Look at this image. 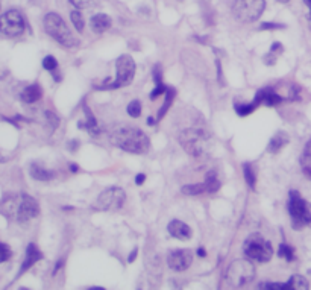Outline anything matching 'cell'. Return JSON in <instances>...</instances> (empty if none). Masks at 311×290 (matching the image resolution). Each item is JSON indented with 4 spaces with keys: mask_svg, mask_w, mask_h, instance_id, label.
<instances>
[{
    "mask_svg": "<svg viewBox=\"0 0 311 290\" xmlns=\"http://www.w3.org/2000/svg\"><path fill=\"white\" fill-rule=\"evenodd\" d=\"M110 140L114 146L131 154H146L150 148V141L147 135H144L143 131L131 126L116 128L111 132Z\"/></svg>",
    "mask_w": 311,
    "mask_h": 290,
    "instance_id": "1",
    "label": "cell"
},
{
    "mask_svg": "<svg viewBox=\"0 0 311 290\" xmlns=\"http://www.w3.org/2000/svg\"><path fill=\"white\" fill-rule=\"evenodd\" d=\"M38 213H40V205H38V202L32 196H29V195H19L14 220H17V222H28V220L37 217Z\"/></svg>",
    "mask_w": 311,
    "mask_h": 290,
    "instance_id": "11",
    "label": "cell"
},
{
    "mask_svg": "<svg viewBox=\"0 0 311 290\" xmlns=\"http://www.w3.org/2000/svg\"><path fill=\"white\" fill-rule=\"evenodd\" d=\"M205 187H206V192H210V193H216L220 189V183L217 180V175H216L214 170L208 172V175H206V178H205Z\"/></svg>",
    "mask_w": 311,
    "mask_h": 290,
    "instance_id": "20",
    "label": "cell"
},
{
    "mask_svg": "<svg viewBox=\"0 0 311 290\" xmlns=\"http://www.w3.org/2000/svg\"><path fill=\"white\" fill-rule=\"evenodd\" d=\"M279 2H282V4H287V2H288V0H279Z\"/></svg>",
    "mask_w": 311,
    "mask_h": 290,
    "instance_id": "43",
    "label": "cell"
},
{
    "mask_svg": "<svg viewBox=\"0 0 311 290\" xmlns=\"http://www.w3.org/2000/svg\"><path fill=\"white\" fill-rule=\"evenodd\" d=\"M203 192H206L205 183H200V184H188V186H184L182 187V193L187 195V196H196V195H200Z\"/></svg>",
    "mask_w": 311,
    "mask_h": 290,
    "instance_id": "21",
    "label": "cell"
},
{
    "mask_svg": "<svg viewBox=\"0 0 311 290\" xmlns=\"http://www.w3.org/2000/svg\"><path fill=\"white\" fill-rule=\"evenodd\" d=\"M11 255H13V252H11L10 246L0 242V263L8 261V260L11 258Z\"/></svg>",
    "mask_w": 311,
    "mask_h": 290,
    "instance_id": "30",
    "label": "cell"
},
{
    "mask_svg": "<svg viewBox=\"0 0 311 290\" xmlns=\"http://www.w3.org/2000/svg\"><path fill=\"white\" fill-rule=\"evenodd\" d=\"M255 278L253 264L249 260L240 258L229 264L226 270V281L231 287H244Z\"/></svg>",
    "mask_w": 311,
    "mask_h": 290,
    "instance_id": "3",
    "label": "cell"
},
{
    "mask_svg": "<svg viewBox=\"0 0 311 290\" xmlns=\"http://www.w3.org/2000/svg\"><path fill=\"white\" fill-rule=\"evenodd\" d=\"M43 96V90L40 85L34 84V85H28L23 91H22V100L26 102V103H34L37 100H40Z\"/></svg>",
    "mask_w": 311,
    "mask_h": 290,
    "instance_id": "16",
    "label": "cell"
},
{
    "mask_svg": "<svg viewBox=\"0 0 311 290\" xmlns=\"http://www.w3.org/2000/svg\"><path fill=\"white\" fill-rule=\"evenodd\" d=\"M169 233L179 240H188L191 237V229L187 223L181 222V220H172L167 226Z\"/></svg>",
    "mask_w": 311,
    "mask_h": 290,
    "instance_id": "13",
    "label": "cell"
},
{
    "mask_svg": "<svg viewBox=\"0 0 311 290\" xmlns=\"http://www.w3.org/2000/svg\"><path fill=\"white\" fill-rule=\"evenodd\" d=\"M279 28H284L282 25H273V23H263L261 26H260V29L263 31V29H279Z\"/></svg>",
    "mask_w": 311,
    "mask_h": 290,
    "instance_id": "36",
    "label": "cell"
},
{
    "mask_svg": "<svg viewBox=\"0 0 311 290\" xmlns=\"http://www.w3.org/2000/svg\"><path fill=\"white\" fill-rule=\"evenodd\" d=\"M70 170H73V172L76 173V170H78V166H76V164H70Z\"/></svg>",
    "mask_w": 311,
    "mask_h": 290,
    "instance_id": "41",
    "label": "cell"
},
{
    "mask_svg": "<svg viewBox=\"0 0 311 290\" xmlns=\"http://www.w3.org/2000/svg\"><path fill=\"white\" fill-rule=\"evenodd\" d=\"M31 177L37 181H50L52 178H54V172H50L47 169H44L43 166L40 164H31Z\"/></svg>",
    "mask_w": 311,
    "mask_h": 290,
    "instance_id": "17",
    "label": "cell"
},
{
    "mask_svg": "<svg viewBox=\"0 0 311 290\" xmlns=\"http://www.w3.org/2000/svg\"><path fill=\"white\" fill-rule=\"evenodd\" d=\"M144 180H146V177L143 175V173H140V175H137V178H135V183L140 186V184H143V183H144Z\"/></svg>",
    "mask_w": 311,
    "mask_h": 290,
    "instance_id": "37",
    "label": "cell"
},
{
    "mask_svg": "<svg viewBox=\"0 0 311 290\" xmlns=\"http://www.w3.org/2000/svg\"><path fill=\"white\" fill-rule=\"evenodd\" d=\"M85 114H87L88 120H87V122H81V123H79V128H85V129H90V131H93V129L97 126V122H96V119L93 117L91 111H90L87 106H85Z\"/></svg>",
    "mask_w": 311,
    "mask_h": 290,
    "instance_id": "27",
    "label": "cell"
},
{
    "mask_svg": "<svg viewBox=\"0 0 311 290\" xmlns=\"http://www.w3.org/2000/svg\"><path fill=\"white\" fill-rule=\"evenodd\" d=\"M179 143L187 154L199 157L205 151L206 134L200 129H185L179 134Z\"/></svg>",
    "mask_w": 311,
    "mask_h": 290,
    "instance_id": "7",
    "label": "cell"
},
{
    "mask_svg": "<svg viewBox=\"0 0 311 290\" xmlns=\"http://www.w3.org/2000/svg\"><path fill=\"white\" fill-rule=\"evenodd\" d=\"M300 167H302L305 175L311 180V155L309 154L303 152V155L300 157Z\"/></svg>",
    "mask_w": 311,
    "mask_h": 290,
    "instance_id": "25",
    "label": "cell"
},
{
    "mask_svg": "<svg viewBox=\"0 0 311 290\" xmlns=\"http://www.w3.org/2000/svg\"><path fill=\"white\" fill-rule=\"evenodd\" d=\"M303 2H305V5L309 8V17H311V0H303Z\"/></svg>",
    "mask_w": 311,
    "mask_h": 290,
    "instance_id": "40",
    "label": "cell"
},
{
    "mask_svg": "<svg viewBox=\"0 0 311 290\" xmlns=\"http://www.w3.org/2000/svg\"><path fill=\"white\" fill-rule=\"evenodd\" d=\"M266 8L264 0H235L232 13L238 22L252 23L261 17Z\"/></svg>",
    "mask_w": 311,
    "mask_h": 290,
    "instance_id": "4",
    "label": "cell"
},
{
    "mask_svg": "<svg viewBox=\"0 0 311 290\" xmlns=\"http://www.w3.org/2000/svg\"><path fill=\"white\" fill-rule=\"evenodd\" d=\"M193 261V252L190 249H178V251H173L169 258H167V263L170 266V269L173 270H185L190 267Z\"/></svg>",
    "mask_w": 311,
    "mask_h": 290,
    "instance_id": "12",
    "label": "cell"
},
{
    "mask_svg": "<svg viewBox=\"0 0 311 290\" xmlns=\"http://www.w3.org/2000/svg\"><path fill=\"white\" fill-rule=\"evenodd\" d=\"M43 67H44L46 70L54 72V70L58 67V63H57V60H55L54 56H46L44 60H43Z\"/></svg>",
    "mask_w": 311,
    "mask_h": 290,
    "instance_id": "32",
    "label": "cell"
},
{
    "mask_svg": "<svg viewBox=\"0 0 311 290\" xmlns=\"http://www.w3.org/2000/svg\"><path fill=\"white\" fill-rule=\"evenodd\" d=\"M173 97H175V90H173V88H167V90H166V102H164V105L161 106V111H160L158 119H161L163 115L167 112V108L172 105V100H173Z\"/></svg>",
    "mask_w": 311,
    "mask_h": 290,
    "instance_id": "24",
    "label": "cell"
},
{
    "mask_svg": "<svg viewBox=\"0 0 311 290\" xmlns=\"http://www.w3.org/2000/svg\"><path fill=\"white\" fill-rule=\"evenodd\" d=\"M288 213L291 216L293 226L297 229L311 223V207L299 196L297 192H290Z\"/></svg>",
    "mask_w": 311,
    "mask_h": 290,
    "instance_id": "5",
    "label": "cell"
},
{
    "mask_svg": "<svg viewBox=\"0 0 311 290\" xmlns=\"http://www.w3.org/2000/svg\"><path fill=\"white\" fill-rule=\"evenodd\" d=\"M261 97H263V103H266L267 106H273V105H278L282 102V97L276 93H273L272 88H266V90H261L260 91Z\"/></svg>",
    "mask_w": 311,
    "mask_h": 290,
    "instance_id": "19",
    "label": "cell"
},
{
    "mask_svg": "<svg viewBox=\"0 0 311 290\" xmlns=\"http://www.w3.org/2000/svg\"><path fill=\"white\" fill-rule=\"evenodd\" d=\"M260 288H267V290H285V288H290L288 282L287 284H281V282H263L260 284Z\"/></svg>",
    "mask_w": 311,
    "mask_h": 290,
    "instance_id": "31",
    "label": "cell"
},
{
    "mask_svg": "<svg viewBox=\"0 0 311 290\" xmlns=\"http://www.w3.org/2000/svg\"><path fill=\"white\" fill-rule=\"evenodd\" d=\"M270 53L272 55H279V53H282V44L281 43H273L272 44V49H270Z\"/></svg>",
    "mask_w": 311,
    "mask_h": 290,
    "instance_id": "35",
    "label": "cell"
},
{
    "mask_svg": "<svg viewBox=\"0 0 311 290\" xmlns=\"http://www.w3.org/2000/svg\"><path fill=\"white\" fill-rule=\"evenodd\" d=\"M126 201V195L122 189L119 187H111L103 190L97 201L94 202V208L100 210V211H107V210H119L123 207Z\"/></svg>",
    "mask_w": 311,
    "mask_h": 290,
    "instance_id": "8",
    "label": "cell"
},
{
    "mask_svg": "<svg viewBox=\"0 0 311 290\" xmlns=\"http://www.w3.org/2000/svg\"><path fill=\"white\" fill-rule=\"evenodd\" d=\"M90 26H91L93 32L103 34V32L108 31L111 28V19L107 14H96V16L91 17Z\"/></svg>",
    "mask_w": 311,
    "mask_h": 290,
    "instance_id": "14",
    "label": "cell"
},
{
    "mask_svg": "<svg viewBox=\"0 0 311 290\" xmlns=\"http://www.w3.org/2000/svg\"><path fill=\"white\" fill-rule=\"evenodd\" d=\"M43 258V254L38 251V248L34 245V243H31L29 246H28V249H26V257H25V261H23V264H22V270H20V273H23V272H26L29 267H32L37 261H40Z\"/></svg>",
    "mask_w": 311,
    "mask_h": 290,
    "instance_id": "15",
    "label": "cell"
},
{
    "mask_svg": "<svg viewBox=\"0 0 311 290\" xmlns=\"http://www.w3.org/2000/svg\"><path fill=\"white\" fill-rule=\"evenodd\" d=\"M279 255L284 257V258L288 260V261L294 258V255H293V249H291L288 245H285V243H282V245L279 246Z\"/></svg>",
    "mask_w": 311,
    "mask_h": 290,
    "instance_id": "33",
    "label": "cell"
},
{
    "mask_svg": "<svg viewBox=\"0 0 311 290\" xmlns=\"http://www.w3.org/2000/svg\"><path fill=\"white\" fill-rule=\"evenodd\" d=\"M70 19H72V23L75 25L76 31H78V32H82L85 23H84V17L81 16V13H79V11H72Z\"/></svg>",
    "mask_w": 311,
    "mask_h": 290,
    "instance_id": "28",
    "label": "cell"
},
{
    "mask_svg": "<svg viewBox=\"0 0 311 290\" xmlns=\"http://www.w3.org/2000/svg\"><path fill=\"white\" fill-rule=\"evenodd\" d=\"M70 4L78 10H90L97 5V0H70Z\"/></svg>",
    "mask_w": 311,
    "mask_h": 290,
    "instance_id": "26",
    "label": "cell"
},
{
    "mask_svg": "<svg viewBox=\"0 0 311 290\" xmlns=\"http://www.w3.org/2000/svg\"><path fill=\"white\" fill-rule=\"evenodd\" d=\"M197 254H199V255H200V257H203V255H205V251H203V249H202V248H200V249H199V251H197Z\"/></svg>",
    "mask_w": 311,
    "mask_h": 290,
    "instance_id": "42",
    "label": "cell"
},
{
    "mask_svg": "<svg viewBox=\"0 0 311 290\" xmlns=\"http://www.w3.org/2000/svg\"><path fill=\"white\" fill-rule=\"evenodd\" d=\"M244 254L250 260H255L258 263H266L272 258L273 249L269 242H266L261 236H252L244 243Z\"/></svg>",
    "mask_w": 311,
    "mask_h": 290,
    "instance_id": "6",
    "label": "cell"
},
{
    "mask_svg": "<svg viewBox=\"0 0 311 290\" xmlns=\"http://www.w3.org/2000/svg\"><path fill=\"white\" fill-rule=\"evenodd\" d=\"M0 161H4V160H2V157H0Z\"/></svg>",
    "mask_w": 311,
    "mask_h": 290,
    "instance_id": "44",
    "label": "cell"
},
{
    "mask_svg": "<svg viewBox=\"0 0 311 290\" xmlns=\"http://www.w3.org/2000/svg\"><path fill=\"white\" fill-rule=\"evenodd\" d=\"M305 154H309V155H311V140H309L308 144L305 146Z\"/></svg>",
    "mask_w": 311,
    "mask_h": 290,
    "instance_id": "39",
    "label": "cell"
},
{
    "mask_svg": "<svg viewBox=\"0 0 311 290\" xmlns=\"http://www.w3.org/2000/svg\"><path fill=\"white\" fill-rule=\"evenodd\" d=\"M287 143H288V135H287L285 132L279 131V132H276V134L272 137L267 151H269L270 154H276V152H279Z\"/></svg>",
    "mask_w": 311,
    "mask_h": 290,
    "instance_id": "18",
    "label": "cell"
},
{
    "mask_svg": "<svg viewBox=\"0 0 311 290\" xmlns=\"http://www.w3.org/2000/svg\"><path fill=\"white\" fill-rule=\"evenodd\" d=\"M135 255H137V249H134V252H132V254L129 255V258H128V261H129V263H132V261L135 260Z\"/></svg>",
    "mask_w": 311,
    "mask_h": 290,
    "instance_id": "38",
    "label": "cell"
},
{
    "mask_svg": "<svg viewBox=\"0 0 311 290\" xmlns=\"http://www.w3.org/2000/svg\"><path fill=\"white\" fill-rule=\"evenodd\" d=\"M44 29L55 41H58L60 44H63L66 47L78 46V40L73 37V34L69 29V26L66 25V22L55 13H49L44 17Z\"/></svg>",
    "mask_w": 311,
    "mask_h": 290,
    "instance_id": "2",
    "label": "cell"
},
{
    "mask_svg": "<svg viewBox=\"0 0 311 290\" xmlns=\"http://www.w3.org/2000/svg\"><path fill=\"white\" fill-rule=\"evenodd\" d=\"M0 32L10 38L20 37L25 32L23 16L16 10L5 13L2 17H0Z\"/></svg>",
    "mask_w": 311,
    "mask_h": 290,
    "instance_id": "10",
    "label": "cell"
},
{
    "mask_svg": "<svg viewBox=\"0 0 311 290\" xmlns=\"http://www.w3.org/2000/svg\"><path fill=\"white\" fill-rule=\"evenodd\" d=\"M243 170H244V178H246V183L250 189L255 187V183H256V178H255V172L252 169L250 164H244L243 166Z\"/></svg>",
    "mask_w": 311,
    "mask_h": 290,
    "instance_id": "23",
    "label": "cell"
},
{
    "mask_svg": "<svg viewBox=\"0 0 311 290\" xmlns=\"http://www.w3.org/2000/svg\"><path fill=\"white\" fill-rule=\"evenodd\" d=\"M128 114L131 115V117H134V119L140 117V114H141V103L138 100H132L128 105Z\"/></svg>",
    "mask_w": 311,
    "mask_h": 290,
    "instance_id": "29",
    "label": "cell"
},
{
    "mask_svg": "<svg viewBox=\"0 0 311 290\" xmlns=\"http://www.w3.org/2000/svg\"><path fill=\"white\" fill-rule=\"evenodd\" d=\"M166 90H167V88H166V85H164V84H157V88H155V90L152 91L150 97H152V99H155L157 96H160L161 93H164Z\"/></svg>",
    "mask_w": 311,
    "mask_h": 290,
    "instance_id": "34",
    "label": "cell"
},
{
    "mask_svg": "<svg viewBox=\"0 0 311 290\" xmlns=\"http://www.w3.org/2000/svg\"><path fill=\"white\" fill-rule=\"evenodd\" d=\"M288 285H290V288H296V290H306L309 287L308 281L300 275H293L288 279Z\"/></svg>",
    "mask_w": 311,
    "mask_h": 290,
    "instance_id": "22",
    "label": "cell"
},
{
    "mask_svg": "<svg viewBox=\"0 0 311 290\" xmlns=\"http://www.w3.org/2000/svg\"><path fill=\"white\" fill-rule=\"evenodd\" d=\"M135 73V63L129 55H122L117 60V72H116V79L111 85L105 88H120L125 85H129L134 79Z\"/></svg>",
    "mask_w": 311,
    "mask_h": 290,
    "instance_id": "9",
    "label": "cell"
}]
</instances>
